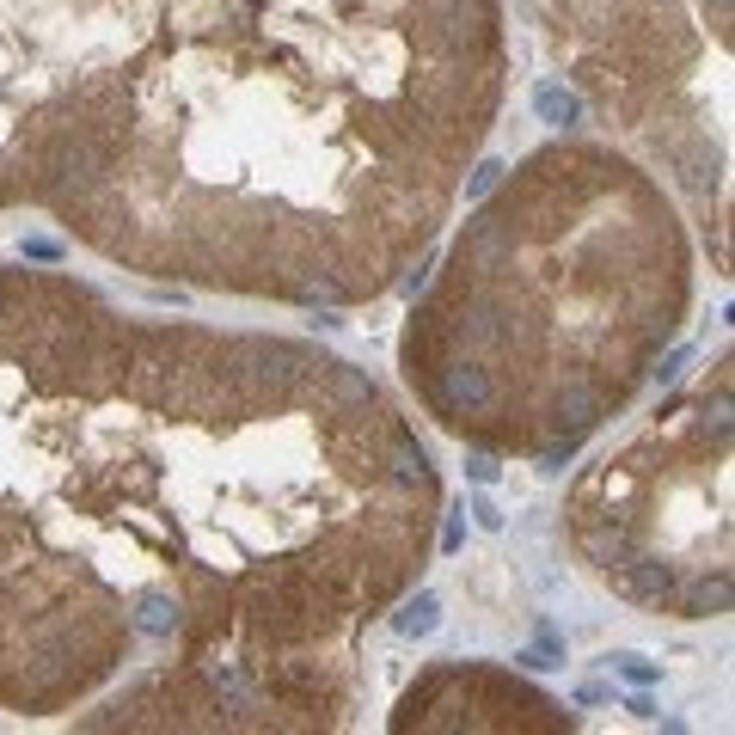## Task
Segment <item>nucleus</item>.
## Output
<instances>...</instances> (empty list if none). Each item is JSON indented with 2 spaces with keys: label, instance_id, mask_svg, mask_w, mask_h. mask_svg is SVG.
<instances>
[{
  "label": "nucleus",
  "instance_id": "20e7f679",
  "mask_svg": "<svg viewBox=\"0 0 735 735\" xmlns=\"http://www.w3.org/2000/svg\"><path fill=\"white\" fill-rule=\"evenodd\" d=\"M730 344L564 490V546L613 600L656 619L730 613L735 509Z\"/></svg>",
  "mask_w": 735,
  "mask_h": 735
},
{
  "label": "nucleus",
  "instance_id": "7ed1b4c3",
  "mask_svg": "<svg viewBox=\"0 0 735 735\" xmlns=\"http://www.w3.org/2000/svg\"><path fill=\"white\" fill-rule=\"evenodd\" d=\"M699 294L674 190L619 141H546L459 221L398 381L459 448L558 466L662 374Z\"/></svg>",
  "mask_w": 735,
  "mask_h": 735
},
{
  "label": "nucleus",
  "instance_id": "423d86ee",
  "mask_svg": "<svg viewBox=\"0 0 735 735\" xmlns=\"http://www.w3.org/2000/svg\"><path fill=\"white\" fill-rule=\"evenodd\" d=\"M147 19L153 0H0V214L86 166Z\"/></svg>",
  "mask_w": 735,
  "mask_h": 735
},
{
  "label": "nucleus",
  "instance_id": "f257e3e1",
  "mask_svg": "<svg viewBox=\"0 0 735 735\" xmlns=\"http://www.w3.org/2000/svg\"><path fill=\"white\" fill-rule=\"evenodd\" d=\"M442 509L417 417L362 362L0 264V711L344 730Z\"/></svg>",
  "mask_w": 735,
  "mask_h": 735
},
{
  "label": "nucleus",
  "instance_id": "39448f33",
  "mask_svg": "<svg viewBox=\"0 0 735 735\" xmlns=\"http://www.w3.org/2000/svg\"><path fill=\"white\" fill-rule=\"evenodd\" d=\"M576 99L687 203L730 276V13L735 0H533Z\"/></svg>",
  "mask_w": 735,
  "mask_h": 735
},
{
  "label": "nucleus",
  "instance_id": "0eeeda50",
  "mask_svg": "<svg viewBox=\"0 0 735 735\" xmlns=\"http://www.w3.org/2000/svg\"><path fill=\"white\" fill-rule=\"evenodd\" d=\"M576 717L533 680L509 674L496 662H429L405 687L392 711V730H521V735H552L570 730Z\"/></svg>",
  "mask_w": 735,
  "mask_h": 735
},
{
  "label": "nucleus",
  "instance_id": "f03ea898",
  "mask_svg": "<svg viewBox=\"0 0 735 735\" xmlns=\"http://www.w3.org/2000/svg\"><path fill=\"white\" fill-rule=\"evenodd\" d=\"M503 105V0H153L43 214L147 282L374 307L435 251Z\"/></svg>",
  "mask_w": 735,
  "mask_h": 735
}]
</instances>
